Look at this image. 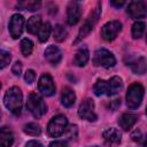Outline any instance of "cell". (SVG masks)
Returning a JSON list of instances; mask_svg holds the SVG:
<instances>
[{
    "mask_svg": "<svg viewBox=\"0 0 147 147\" xmlns=\"http://www.w3.org/2000/svg\"><path fill=\"white\" fill-rule=\"evenodd\" d=\"M122 87H123L122 79L118 76H114L109 80L99 79L94 84L93 91H94V94L98 96H101V95L113 96V95H116L122 90Z\"/></svg>",
    "mask_w": 147,
    "mask_h": 147,
    "instance_id": "1",
    "label": "cell"
},
{
    "mask_svg": "<svg viewBox=\"0 0 147 147\" xmlns=\"http://www.w3.org/2000/svg\"><path fill=\"white\" fill-rule=\"evenodd\" d=\"M3 103L11 114H14L15 116H18L21 114L22 103H23V95L21 90L16 86L10 87L3 96Z\"/></svg>",
    "mask_w": 147,
    "mask_h": 147,
    "instance_id": "2",
    "label": "cell"
},
{
    "mask_svg": "<svg viewBox=\"0 0 147 147\" xmlns=\"http://www.w3.org/2000/svg\"><path fill=\"white\" fill-rule=\"evenodd\" d=\"M26 108L36 118L41 117L47 111V106L44 102L42 98L34 92L29 94L28 101H26Z\"/></svg>",
    "mask_w": 147,
    "mask_h": 147,
    "instance_id": "3",
    "label": "cell"
},
{
    "mask_svg": "<svg viewBox=\"0 0 147 147\" xmlns=\"http://www.w3.org/2000/svg\"><path fill=\"white\" fill-rule=\"evenodd\" d=\"M144 87L138 84L134 83L132 85L129 86L127 92H126V105L129 108L131 109H136L141 105L142 98H144Z\"/></svg>",
    "mask_w": 147,
    "mask_h": 147,
    "instance_id": "4",
    "label": "cell"
},
{
    "mask_svg": "<svg viewBox=\"0 0 147 147\" xmlns=\"http://www.w3.org/2000/svg\"><path fill=\"white\" fill-rule=\"evenodd\" d=\"M67 127H68L67 117L64 115H56L49 121L47 125V132L51 137L57 138L65 132Z\"/></svg>",
    "mask_w": 147,
    "mask_h": 147,
    "instance_id": "5",
    "label": "cell"
},
{
    "mask_svg": "<svg viewBox=\"0 0 147 147\" xmlns=\"http://www.w3.org/2000/svg\"><path fill=\"white\" fill-rule=\"evenodd\" d=\"M100 11H101V7H100V3H98L96 7H95V8L91 11V14L88 15V17H87V20L85 21V23L83 24V26L80 28V30H79V32H78V36H77V38H76V40H75V42L80 41L83 38H85V37L92 31L93 26L95 25V23H96L98 20H99Z\"/></svg>",
    "mask_w": 147,
    "mask_h": 147,
    "instance_id": "6",
    "label": "cell"
},
{
    "mask_svg": "<svg viewBox=\"0 0 147 147\" xmlns=\"http://www.w3.org/2000/svg\"><path fill=\"white\" fill-rule=\"evenodd\" d=\"M93 63L96 67H103V68H113L116 63L115 56L105 48H99L95 51L93 56Z\"/></svg>",
    "mask_w": 147,
    "mask_h": 147,
    "instance_id": "7",
    "label": "cell"
},
{
    "mask_svg": "<svg viewBox=\"0 0 147 147\" xmlns=\"http://www.w3.org/2000/svg\"><path fill=\"white\" fill-rule=\"evenodd\" d=\"M122 30V24L118 21H110L101 28V37L106 41L114 40Z\"/></svg>",
    "mask_w": 147,
    "mask_h": 147,
    "instance_id": "8",
    "label": "cell"
},
{
    "mask_svg": "<svg viewBox=\"0 0 147 147\" xmlns=\"http://www.w3.org/2000/svg\"><path fill=\"white\" fill-rule=\"evenodd\" d=\"M78 115L86 121L94 122L96 121V114L94 111V102L91 99H86L82 102L78 109Z\"/></svg>",
    "mask_w": 147,
    "mask_h": 147,
    "instance_id": "9",
    "label": "cell"
},
{
    "mask_svg": "<svg viewBox=\"0 0 147 147\" xmlns=\"http://www.w3.org/2000/svg\"><path fill=\"white\" fill-rule=\"evenodd\" d=\"M38 90L45 96H51L55 93V85L53 78L48 74H44L38 80Z\"/></svg>",
    "mask_w": 147,
    "mask_h": 147,
    "instance_id": "10",
    "label": "cell"
},
{
    "mask_svg": "<svg viewBox=\"0 0 147 147\" xmlns=\"http://www.w3.org/2000/svg\"><path fill=\"white\" fill-rule=\"evenodd\" d=\"M23 28H24V17L22 15H20V14L13 15L10 21H9V32H10V36L14 39L20 38L22 36Z\"/></svg>",
    "mask_w": 147,
    "mask_h": 147,
    "instance_id": "11",
    "label": "cell"
},
{
    "mask_svg": "<svg viewBox=\"0 0 147 147\" xmlns=\"http://www.w3.org/2000/svg\"><path fill=\"white\" fill-rule=\"evenodd\" d=\"M127 14L131 18L137 20L147 15V3L144 1H132L127 6Z\"/></svg>",
    "mask_w": 147,
    "mask_h": 147,
    "instance_id": "12",
    "label": "cell"
},
{
    "mask_svg": "<svg viewBox=\"0 0 147 147\" xmlns=\"http://www.w3.org/2000/svg\"><path fill=\"white\" fill-rule=\"evenodd\" d=\"M102 138L105 140V144L109 147H117L121 144V132L115 127H109L103 131Z\"/></svg>",
    "mask_w": 147,
    "mask_h": 147,
    "instance_id": "13",
    "label": "cell"
},
{
    "mask_svg": "<svg viewBox=\"0 0 147 147\" xmlns=\"http://www.w3.org/2000/svg\"><path fill=\"white\" fill-rule=\"evenodd\" d=\"M67 21L70 25H75L80 18V5L77 1H71L68 5Z\"/></svg>",
    "mask_w": 147,
    "mask_h": 147,
    "instance_id": "14",
    "label": "cell"
},
{
    "mask_svg": "<svg viewBox=\"0 0 147 147\" xmlns=\"http://www.w3.org/2000/svg\"><path fill=\"white\" fill-rule=\"evenodd\" d=\"M45 57L46 60L52 63V64H57L60 61H61V57H62V53L60 51V48L57 46H54V45H51L46 48L45 51Z\"/></svg>",
    "mask_w": 147,
    "mask_h": 147,
    "instance_id": "15",
    "label": "cell"
},
{
    "mask_svg": "<svg viewBox=\"0 0 147 147\" xmlns=\"http://www.w3.org/2000/svg\"><path fill=\"white\" fill-rule=\"evenodd\" d=\"M138 116L136 114H131V113H125L123 114L119 119H118V124L119 126L124 130V131H129L136 123H137Z\"/></svg>",
    "mask_w": 147,
    "mask_h": 147,
    "instance_id": "16",
    "label": "cell"
},
{
    "mask_svg": "<svg viewBox=\"0 0 147 147\" xmlns=\"http://www.w3.org/2000/svg\"><path fill=\"white\" fill-rule=\"evenodd\" d=\"M130 67L132 69V71L137 75H144L147 70V61L145 57L140 56L134 59L133 61L130 62Z\"/></svg>",
    "mask_w": 147,
    "mask_h": 147,
    "instance_id": "17",
    "label": "cell"
},
{
    "mask_svg": "<svg viewBox=\"0 0 147 147\" xmlns=\"http://www.w3.org/2000/svg\"><path fill=\"white\" fill-rule=\"evenodd\" d=\"M76 101V94L75 92L69 88V87H64L62 90V94H61V102L64 107H71Z\"/></svg>",
    "mask_w": 147,
    "mask_h": 147,
    "instance_id": "18",
    "label": "cell"
},
{
    "mask_svg": "<svg viewBox=\"0 0 147 147\" xmlns=\"http://www.w3.org/2000/svg\"><path fill=\"white\" fill-rule=\"evenodd\" d=\"M14 142V136L8 127H2L0 130V146L10 147Z\"/></svg>",
    "mask_w": 147,
    "mask_h": 147,
    "instance_id": "19",
    "label": "cell"
},
{
    "mask_svg": "<svg viewBox=\"0 0 147 147\" xmlns=\"http://www.w3.org/2000/svg\"><path fill=\"white\" fill-rule=\"evenodd\" d=\"M41 18L39 16H31L26 23V30L31 34H37L41 28Z\"/></svg>",
    "mask_w": 147,
    "mask_h": 147,
    "instance_id": "20",
    "label": "cell"
},
{
    "mask_svg": "<svg viewBox=\"0 0 147 147\" xmlns=\"http://www.w3.org/2000/svg\"><path fill=\"white\" fill-rule=\"evenodd\" d=\"M88 57H90V53H88L87 48L82 47L77 51V53L75 55V59H74V62L78 67H84L86 64V62L88 61Z\"/></svg>",
    "mask_w": 147,
    "mask_h": 147,
    "instance_id": "21",
    "label": "cell"
},
{
    "mask_svg": "<svg viewBox=\"0 0 147 147\" xmlns=\"http://www.w3.org/2000/svg\"><path fill=\"white\" fill-rule=\"evenodd\" d=\"M51 31H52L51 24H49L48 22L44 23V24L41 25V28H40L39 32H38V38H39V40H40L41 42L47 41V39H48L49 34H51Z\"/></svg>",
    "mask_w": 147,
    "mask_h": 147,
    "instance_id": "22",
    "label": "cell"
},
{
    "mask_svg": "<svg viewBox=\"0 0 147 147\" xmlns=\"http://www.w3.org/2000/svg\"><path fill=\"white\" fill-rule=\"evenodd\" d=\"M67 34H68V32H67V30L63 25H61V24L55 25V28H54V39L56 41H59V42L63 41L67 38Z\"/></svg>",
    "mask_w": 147,
    "mask_h": 147,
    "instance_id": "23",
    "label": "cell"
},
{
    "mask_svg": "<svg viewBox=\"0 0 147 147\" xmlns=\"http://www.w3.org/2000/svg\"><path fill=\"white\" fill-rule=\"evenodd\" d=\"M145 28H146V24L144 22H140V21L136 22L132 25V37L134 39L140 38L144 34V32H145Z\"/></svg>",
    "mask_w": 147,
    "mask_h": 147,
    "instance_id": "24",
    "label": "cell"
},
{
    "mask_svg": "<svg viewBox=\"0 0 147 147\" xmlns=\"http://www.w3.org/2000/svg\"><path fill=\"white\" fill-rule=\"evenodd\" d=\"M24 132L29 136H39L41 133V129H40V125L37 124V123H29L26 125H24Z\"/></svg>",
    "mask_w": 147,
    "mask_h": 147,
    "instance_id": "25",
    "label": "cell"
},
{
    "mask_svg": "<svg viewBox=\"0 0 147 147\" xmlns=\"http://www.w3.org/2000/svg\"><path fill=\"white\" fill-rule=\"evenodd\" d=\"M17 7L21 9H26V10H37L40 7V2L39 1H22L17 3Z\"/></svg>",
    "mask_w": 147,
    "mask_h": 147,
    "instance_id": "26",
    "label": "cell"
},
{
    "mask_svg": "<svg viewBox=\"0 0 147 147\" xmlns=\"http://www.w3.org/2000/svg\"><path fill=\"white\" fill-rule=\"evenodd\" d=\"M32 48H33V42L30 39L25 38V39H23L21 41V51H22V53H23L24 56L30 55L31 52H32Z\"/></svg>",
    "mask_w": 147,
    "mask_h": 147,
    "instance_id": "27",
    "label": "cell"
},
{
    "mask_svg": "<svg viewBox=\"0 0 147 147\" xmlns=\"http://www.w3.org/2000/svg\"><path fill=\"white\" fill-rule=\"evenodd\" d=\"M132 139H133L136 142L142 145L144 147L147 146V138H146L145 134H142V132H141L140 130H136V131L132 133Z\"/></svg>",
    "mask_w": 147,
    "mask_h": 147,
    "instance_id": "28",
    "label": "cell"
},
{
    "mask_svg": "<svg viewBox=\"0 0 147 147\" xmlns=\"http://www.w3.org/2000/svg\"><path fill=\"white\" fill-rule=\"evenodd\" d=\"M10 62V54L9 52H6L3 49L0 51V63H1V69L6 68Z\"/></svg>",
    "mask_w": 147,
    "mask_h": 147,
    "instance_id": "29",
    "label": "cell"
},
{
    "mask_svg": "<svg viewBox=\"0 0 147 147\" xmlns=\"http://www.w3.org/2000/svg\"><path fill=\"white\" fill-rule=\"evenodd\" d=\"M24 79H25V82L26 83H29V84H31L34 79H36V72L33 71V70H28L26 72H25V76H24Z\"/></svg>",
    "mask_w": 147,
    "mask_h": 147,
    "instance_id": "30",
    "label": "cell"
},
{
    "mask_svg": "<svg viewBox=\"0 0 147 147\" xmlns=\"http://www.w3.org/2000/svg\"><path fill=\"white\" fill-rule=\"evenodd\" d=\"M11 71H13V74H14L15 76H20V75H21V71H22V64H21L20 61H17V62L14 63V65H13V68H11Z\"/></svg>",
    "mask_w": 147,
    "mask_h": 147,
    "instance_id": "31",
    "label": "cell"
},
{
    "mask_svg": "<svg viewBox=\"0 0 147 147\" xmlns=\"http://www.w3.org/2000/svg\"><path fill=\"white\" fill-rule=\"evenodd\" d=\"M49 147H68V144L65 141H53L51 142Z\"/></svg>",
    "mask_w": 147,
    "mask_h": 147,
    "instance_id": "32",
    "label": "cell"
},
{
    "mask_svg": "<svg viewBox=\"0 0 147 147\" xmlns=\"http://www.w3.org/2000/svg\"><path fill=\"white\" fill-rule=\"evenodd\" d=\"M25 147H44L39 141H36V140H31V141H28Z\"/></svg>",
    "mask_w": 147,
    "mask_h": 147,
    "instance_id": "33",
    "label": "cell"
},
{
    "mask_svg": "<svg viewBox=\"0 0 147 147\" xmlns=\"http://www.w3.org/2000/svg\"><path fill=\"white\" fill-rule=\"evenodd\" d=\"M124 3H125L124 1H110V5L115 6V7H122Z\"/></svg>",
    "mask_w": 147,
    "mask_h": 147,
    "instance_id": "34",
    "label": "cell"
},
{
    "mask_svg": "<svg viewBox=\"0 0 147 147\" xmlns=\"http://www.w3.org/2000/svg\"><path fill=\"white\" fill-rule=\"evenodd\" d=\"M91 147H99V146H91Z\"/></svg>",
    "mask_w": 147,
    "mask_h": 147,
    "instance_id": "35",
    "label": "cell"
},
{
    "mask_svg": "<svg viewBox=\"0 0 147 147\" xmlns=\"http://www.w3.org/2000/svg\"><path fill=\"white\" fill-rule=\"evenodd\" d=\"M146 114H147V108H146Z\"/></svg>",
    "mask_w": 147,
    "mask_h": 147,
    "instance_id": "36",
    "label": "cell"
}]
</instances>
